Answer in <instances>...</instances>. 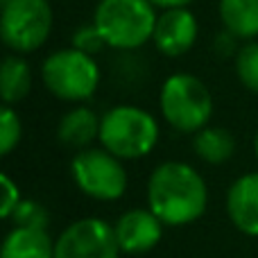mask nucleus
Wrapping results in <instances>:
<instances>
[{"label":"nucleus","mask_w":258,"mask_h":258,"mask_svg":"<svg viewBox=\"0 0 258 258\" xmlns=\"http://www.w3.org/2000/svg\"><path fill=\"white\" fill-rule=\"evenodd\" d=\"M23 136V122L18 111H14V107L5 104L0 111V154L7 156L14 147L21 143Z\"/></svg>","instance_id":"obj_18"},{"label":"nucleus","mask_w":258,"mask_h":258,"mask_svg":"<svg viewBox=\"0 0 258 258\" xmlns=\"http://www.w3.org/2000/svg\"><path fill=\"white\" fill-rule=\"evenodd\" d=\"M152 5H154L156 9H177V7H188V5L192 3V0H150Z\"/></svg>","instance_id":"obj_22"},{"label":"nucleus","mask_w":258,"mask_h":258,"mask_svg":"<svg viewBox=\"0 0 258 258\" xmlns=\"http://www.w3.org/2000/svg\"><path fill=\"white\" fill-rule=\"evenodd\" d=\"M12 220L16 227H27V229H45L48 224V213L41 204L32 200H21L18 206L14 209Z\"/></svg>","instance_id":"obj_19"},{"label":"nucleus","mask_w":258,"mask_h":258,"mask_svg":"<svg viewBox=\"0 0 258 258\" xmlns=\"http://www.w3.org/2000/svg\"><path fill=\"white\" fill-rule=\"evenodd\" d=\"M227 213L238 231L258 236V172H247L227 192Z\"/></svg>","instance_id":"obj_11"},{"label":"nucleus","mask_w":258,"mask_h":258,"mask_svg":"<svg viewBox=\"0 0 258 258\" xmlns=\"http://www.w3.org/2000/svg\"><path fill=\"white\" fill-rule=\"evenodd\" d=\"M54 27L50 0H9L0 12V39L12 54H32L43 48Z\"/></svg>","instance_id":"obj_6"},{"label":"nucleus","mask_w":258,"mask_h":258,"mask_svg":"<svg viewBox=\"0 0 258 258\" xmlns=\"http://www.w3.org/2000/svg\"><path fill=\"white\" fill-rule=\"evenodd\" d=\"M0 183H3V206H0V215H3V218H12L14 209H16L18 202H21L18 186L7 177V174L0 177Z\"/></svg>","instance_id":"obj_21"},{"label":"nucleus","mask_w":258,"mask_h":258,"mask_svg":"<svg viewBox=\"0 0 258 258\" xmlns=\"http://www.w3.org/2000/svg\"><path fill=\"white\" fill-rule=\"evenodd\" d=\"M218 14L231 39H258V0H218Z\"/></svg>","instance_id":"obj_13"},{"label":"nucleus","mask_w":258,"mask_h":258,"mask_svg":"<svg viewBox=\"0 0 258 258\" xmlns=\"http://www.w3.org/2000/svg\"><path fill=\"white\" fill-rule=\"evenodd\" d=\"M156 18L159 14L150 0H100L91 23L107 48L132 52L152 41Z\"/></svg>","instance_id":"obj_2"},{"label":"nucleus","mask_w":258,"mask_h":258,"mask_svg":"<svg viewBox=\"0 0 258 258\" xmlns=\"http://www.w3.org/2000/svg\"><path fill=\"white\" fill-rule=\"evenodd\" d=\"M163 120L181 134H197L213 118V95L209 86L190 73H174L163 82L159 93Z\"/></svg>","instance_id":"obj_4"},{"label":"nucleus","mask_w":258,"mask_h":258,"mask_svg":"<svg viewBox=\"0 0 258 258\" xmlns=\"http://www.w3.org/2000/svg\"><path fill=\"white\" fill-rule=\"evenodd\" d=\"M9 3V0H0V5H7Z\"/></svg>","instance_id":"obj_24"},{"label":"nucleus","mask_w":258,"mask_h":258,"mask_svg":"<svg viewBox=\"0 0 258 258\" xmlns=\"http://www.w3.org/2000/svg\"><path fill=\"white\" fill-rule=\"evenodd\" d=\"M192 150L202 161L211 165H222L236 152V136L224 127L209 125L192 134Z\"/></svg>","instance_id":"obj_16"},{"label":"nucleus","mask_w":258,"mask_h":258,"mask_svg":"<svg viewBox=\"0 0 258 258\" xmlns=\"http://www.w3.org/2000/svg\"><path fill=\"white\" fill-rule=\"evenodd\" d=\"M34 84V73L32 66L27 63L25 57L21 54H12L3 59L0 66V95H3L5 104H18L21 100H25Z\"/></svg>","instance_id":"obj_14"},{"label":"nucleus","mask_w":258,"mask_h":258,"mask_svg":"<svg viewBox=\"0 0 258 258\" xmlns=\"http://www.w3.org/2000/svg\"><path fill=\"white\" fill-rule=\"evenodd\" d=\"M116 231L100 218L73 222L54 242V258H118Z\"/></svg>","instance_id":"obj_8"},{"label":"nucleus","mask_w":258,"mask_h":258,"mask_svg":"<svg viewBox=\"0 0 258 258\" xmlns=\"http://www.w3.org/2000/svg\"><path fill=\"white\" fill-rule=\"evenodd\" d=\"M98 141L120 161L141 159L159 143V122L136 104H116L100 120Z\"/></svg>","instance_id":"obj_3"},{"label":"nucleus","mask_w":258,"mask_h":258,"mask_svg":"<svg viewBox=\"0 0 258 258\" xmlns=\"http://www.w3.org/2000/svg\"><path fill=\"white\" fill-rule=\"evenodd\" d=\"M73 48H77V50H82V52L95 57L100 50L107 48V43H104L102 34L98 32V27H95L93 23H89V25L77 27V32L73 34Z\"/></svg>","instance_id":"obj_20"},{"label":"nucleus","mask_w":258,"mask_h":258,"mask_svg":"<svg viewBox=\"0 0 258 258\" xmlns=\"http://www.w3.org/2000/svg\"><path fill=\"white\" fill-rule=\"evenodd\" d=\"M77 188L100 202L120 200L127 190V170L118 156L104 147H86L77 152L71 163Z\"/></svg>","instance_id":"obj_7"},{"label":"nucleus","mask_w":258,"mask_h":258,"mask_svg":"<svg viewBox=\"0 0 258 258\" xmlns=\"http://www.w3.org/2000/svg\"><path fill=\"white\" fill-rule=\"evenodd\" d=\"M254 154H256V159H258V134H256V138H254Z\"/></svg>","instance_id":"obj_23"},{"label":"nucleus","mask_w":258,"mask_h":258,"mask_svg":"<svg viewBox=\"0 0 258 258\" xmlns=\"http://www.w3.org/2000/svg\"><path fill=\"white\" fill-rule=\"evenodd\" d=\"M161 224L163 222L152 211L145 209H132L127 213H122L116 227H113L120 251H127V254L150 251L161 240V233H163Z\"/></svg>","instance_id":"obj_10"},{"label":"nucleus","mask_w":258,"mask_h":258,"mask_svg":"<svg viewBox=\"0 0 258 258\" xmlns=\"http://www.w3.org/2000/svg\"><path fill=\"white\" fill-rule=\"evenodd\" d=\"M45 91L61 102H86L100 86V66L95 57L77 48H59L41 63Z\"/></svg>","instance_id":"obj_5"},{"label":"nucleus","mask_w":258,"mask_h":258,"mask_svg":"<svg viewBox=\"0 0 258 258\" xmlns=\"http://www.w3.org/2000/svg\"><path fill=\"white\" fill-rule=\"evenodd\" d=\"M0 258H54V245L45 229L16 227L5 238Z\"/></svg>","instance_id":"obj_15"},{"label":"nucleus","mask_w":258,"mask_h":258,"mask_svg":"<svg viewBox=\"0 0 258 258\" xmlns=\"http://www.w3.org/2000/svg\"><path fill=\"white\" fill-rule=\"evenodd\" d=\"M209 190L192 165L165 161L156 165L147 181V206L170 227L190 224L206 211Z\"/></svg>","instance_id":"obj_1"},{"label":"nucleus","mask_w":258,"mask_h":258,"mask_svg":"<svg viewBox=\"0 0 258 258\" xmlns=\"http://www.w3.org/2000/svg\"><path fill=\"white\" fill-rule=\"evenodd\" d=\"M236 77L247 91L258 95V41H247L233 57Z\"/></svg>","instance_id":"obj_17"},{"label":"nucleus","mask_w":258,"mask_h":258,"mask_svg":"<svg viewBox=\"0 0 258 258\" xmlns=\"http://www.w3.org/2000/svg\"><path fill=\"white\" fill-rule=\"evenodd\" d=\"M100 120L98 113L91 107H73L71 111H66L59 120L57 127V138L63 143L66 147H73V150H86L91 147V143L95 138H100Z\"/></svg>","instance_id":"obj_12"},{"label":"nucleus","mask_w":258,"mask_h":258,"mask_svg":"<svg viewBox=\"0 0 258 258\" xmlns=\"http://www.w3.org/2000/svg\"><path fill=\"white\" fill-rule=\"evenodd\" d=\"M197 36H200V23L190 9H163L156 18L152 43H154L156 52L174 59L190 52L192 45L197 43Z\"/></svg>","instance_id":"obj_9"}]
</instances>
